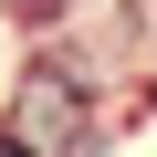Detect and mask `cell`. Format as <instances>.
Masks as SVG:
<instances>
[{
    "label": "cell",
    "mask_w": 157,
    "mask_h": 157,
    "mask_svg": "<svg viewBox=\"0 0 157 157\" xmlns=\"http://www.w3.org/2000/svg\"><path fill=\"white\" fill-rule=\"evenodd\" d=\"M11 147H32V157H73V147H94V94L73 84L63 63L21 73V94H11Z\"/></svg>",
    "instance_id": "cell-1"
}]
</instances>
